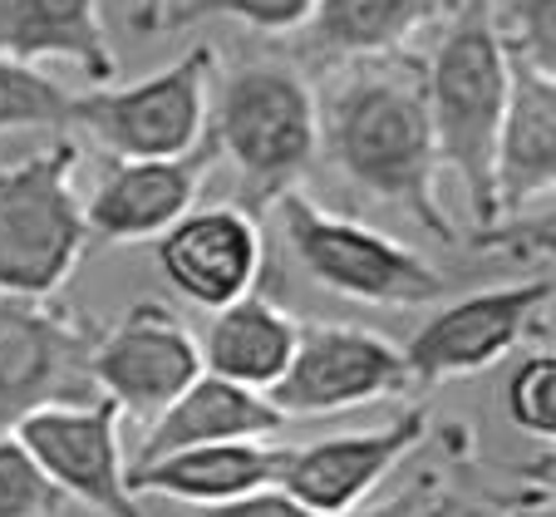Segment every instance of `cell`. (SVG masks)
<instances>
[{"label": "cell", "instance_id": "obj_1", "mask_svg": "<svg viewBox=\"0 0 556 517\" xmlns=\"http://www.w3.org/2000/svg\"><path fill=\"white\" fill-rule=\"evenodd\" d=\"M320 153L369 202H389L429 237L458 242V227L439 202V143L424 54L389 50L345 60L320 104Z\"/></svg>", "mask_w": 556, "mask_h": 517}, {"label": "cell", "instance_id": "obj_2", "mask_svg": "<svg viewBox=\"0 0 556 517\" xmlns=\"http://www.w3.org/2000/svg\"><path fill=\"white\" fill-rule=\"evenodd\" d=\"M493 5L497 0H458L443 40L424 60L439 163H448L458 173L463 198H468V212H472V232H478L472 242L478 247L497 227L493 153H497L503 109H507V79H513V60L503 50Z\"/></svg>", "mask_w": 556, "mask_h": 517}, {"label": "cell", "instance_id": "obj_3", "mask_svg": "<svg viewBox=\"0 0 556 517\" xmlns=\"http://www.w3.org/2000/svg\"><path fill=\"white\" fill-rule=\"evenodd\" d=\"M207 138L231 163L247 207L262 212L320 159V99L301 64L242 60L207 99Z\"/></svg>", "mask_w": 556, "mask_h": 517}, {"label": "cell", "instance_id": "obj_4", "mask_svg": "<svg viewBox=\"0 0 556 517\" xmlns=\"http://www.w3.org/2000/svg\"><path fill=\"white\" fill-rule=\"evenodd\" d=\"M79 143L50 138L15 163H0V295L50 301L89 247L85 198L74 188Z\"/></svg>", "mask_w": 556, "mask_h": 517}, {"label": "cell", "instance_id": "obj_5", "mask_svg": "<svg viewBox=\"0 0 556 517\" xmlns=\"http://www.w3.org/2000/svg\"><path fill=\"white\" fill-rule=\"evenodd\" d=\"M281 212V237L291 247L295 266L311 276L315 286L345 295L355 306H433L453 291V276L439 272L433 262H424L419 252H409L404 242L375 232L355 217L311 202L305 192H281L276 198Z\"/></svg>", "mask_w": 556, "mask_h": 517}, {"label": "cell", "instance_id": "obj_6", "mask_svg": "<svg viewBox=\"0 0 556 517\" xmlns=\"http://www.w3.org/2000/svg\"><path fill=\"white\" fill-rule=\"evenodd\" d=\"M212 79L217 50L198 45L138 85H94L89 94H74L70 124H79L114 159H178L207 134Z\"/></svg>", "mask_w": 556, "mask_h": 517}, {"label": "cell", "instance_id": "obj_7", "mask_svg": "<svg viewBox=\"0 0 556 517\" xmlns=\"http://www.w3.org/2000/svg\"><path fill=\"white\" fill-rule=\"evenodd\" d=\"M99 326L85 311L0 295V433L54 400H89V350Z\"/></svg>", "mask_w": 556, "mask_h": 517}, {"label": "cell", "instance_id": "obj_8", "mask_svg": "<svg viewBox=\"0 0 556 517\" xmlns=\"http://www.w3.org/2000/svg\"><path fill=\"white\" fill-rule=\"evenodd\" d=\"M11 433L70 503H85L99 517H143L134 488H128V458L118 443L114 400L89 394V400L40 404Z\"/></svg>", "mask_w": 556, "mask_h": 517}, {"label": "cell", "instance_id": "obj_9", "mask_svg": "<svg viewBox=\"0 0 556 517\" xmlns=\"http://www.w3.org/2000/svg\"><path fill=\"white\" fill-rule=\"evenodd\" d=\"M202 375L198 336L163 301H134L114 326H99L89 350L94 394L118 404V414L157 419Z\"/></svg>", "mask_w": 556, "mask_h": 517}, {"label": "cell", "instance_id": "obj_10", "mask_svg": "<svg viewBox=\"0 0 556 517\" xmlns=\"http://www.w3.org/2000/svg\"><path fill=\"white\" fill-rule=\"evenodd\" d=\"M409 384V365L394 340L365 326H301L291 365L266 390V400L286 419H320V414L404 394Z\"/></svg>", "mask_w": 556, "mask_h": 517}, {"label": "cell", "instance_id": "obj_11", "mask_svg": "<svg viewBox=\"0 0 556 517\" xmlns=\"http://www.w3.org/2000/svg\"><path fill=\"white\" fill-rule=\"evenodd\" d=\"M552 291L556 281L542 272L532 281L488 286V291L448 301L404 345L409 380L424 384V390H439L448 380H463V375H478V369L497 365L527 336V326L552 306Z\"/></svg>", "mask_w": 556, "mask_h": 517}, {"label": "cell", "instance_id": "obj_12", "mask_svg": "<svg viewBox=\"0 0 556 517\" xmlns=\"http://www.w3.org/2000/svg\"><path fill=\"white\" fill-rule=\"evenodd\" d=\"M429 433V409H404L384 429L336 433V439H315L301 449H286L276 488L315 517H340L359 507L379 488V478L394 474L404 454H414Z\"/></svg>", "mask_w": 556, "mask_h": 517}, {"label": "cell", "instance_id": "obj_13", "mask_svg": "<svg viewBox=\"0 0 556 517\" xmlns=\"http://www.w3.org/2000/svg\"><path fill=\"white\" fill-rule=\"evenodd\" d=\"M157 272L168 276V286L202 311H222L231 301H242L256 286L266 262L262 227L247 207H188L168 232L153 242Z\"/></svg>", "mask_w": 556, "mask_h": 517}, {"label": "cell", "instance_id": "obj_14", "mask_svg": "<svg viewBox=\"0 0 556 517\" xmlns=\"http://www.w3.org/2000/svg\"><path fill=\"white\" fill-rule=\"evenodd\" d=\"M212 163H217V148L207 134L192 153H178V159H114V168L85 198L89 242H157L182 212L198 207L202 178L212 173Z\"/></svg>", "mask_w": 556, "mask_h": 517}, {"label": "cell", "instance_id": "obj_15", "mask_svg": "<svg viewBox=\"0 0 556 517\" xmlns=\"http://www.w3.org/2000/svg\"><path fill=\"white\" fill-rule=\"evenodd\" d=\"M552 188H556V74H542L532 64L513 60L507 109H503L497 153H493L497 222L546 202Z\"/></svg>", "mask_w": 556, "mask_h": 517}, {"label": "cell", "instance_id": "obj_16", "mask_svg": "<svg viewBox=\"0 0 556 517\" xmlns=\"http://www.w3.org/2000/svg\"><path fill=\"white\" fill-rule=\"evenodd\" d=\"M286 449L266 439H227V443H192L178 454H163L143 468H128L134 497H178V503L217 507L247 497L256 488H276Z\"/></svg>", "mask_w": 556, "mask_h": 517}, {"label": "cell", "instance_id": "obj_17", "mask_svg": "<svg viewBox=\"0 0 556 517\" xmlns=\"http://www.w3.org/2000/svg\"><path fill=\"white\" fill-rule=\"evenodd\" d=\"M281 429H286V414L276 409L262 390H247V384H231V380H222V375L202 369L168 409L157 414V419H148V433L128 468H143L163 454L192 449V443L266 439V433H281Z\"/></svg>", "mask_w": 556, "mask_h": 517}, {"label": "cell", "instance_id": "obj_18", "mask_svg": "<svg viewBox=\"0 0 556 517\" xmlns=\"http://www.w3.org/2000/svg\"><path fill=\"white\" fill-rule=\"evenodd\" d=\"M0 54L21 64L70 60L94 85L118 79L99 0H0Z\"/></svg>", "mask_w": 556, "mask_h": 517}, {"label": "cell", "instance_id": "obj_19", "mask_svg": "<svg viewBox=\"0 0 556 517\" xmlns=\"http://www.w3.org/2000/svg\"><path fill=\"white\" fill-rule=\"evenodd\" d=\"M458 0H315L311 21L301 25L295 50L315 64H345L365 54L409 50V40L448 15Z\"/></svg>", "mask_w": 556, "mask_h": 517}, {"label": "cell", "instance_id": "obj_20", "mask_svg": "<svg viewBox=\"0 0 556 517\" xmlns=\"http://www.w3.org/2000/svg\"><path fill=\"white\" fill-rule=\"evenodd\" d=\"M295 336H301V320L291 311H281L271 295L247 291L242 301L222 306L212 316V326L202 330V340H198L202 369L266 394L286 375V365H291Z\"/></svg>", "mask_w": 556, "mask_h": 517}, {"label": "cell", "instance_id": "obj_21", "mask_svg": "<svg viewBox=\"0 0 556 517\" xmlns=\"http://www.w3.org/2000/svg\"><path fill=\"white\" fill-rule=\"evenodd\" d=\"M70 89L54 85L35 64L0 54V134L15 128H64L70 124Z\"/></svg>", "mask_w": 556, "mask_h": 517}, {"label": "cell", "instance_id": "obj_22", "mask_svg": "<svg viewBox=\"0 0 556 517\" xmlns=\"http://www.w3.org/2000/svg\"><path fill=\"white\" fill-rule=\"evenodd\" d=\"M315 0H173L163 30H182L198 21H237L256 35H295L311 21Z\"/></svg>", "mask_w": 556, "mask_h": 517}, {"label": "cell", "instance_id": "obj_23", "mask_svg": "<svg viewBox=\"0 0 556 517\" xmlns=\"http://www.w3.org/2000/svg\"><path fill=\"white\" fill-rule=\"evenodd\" d=\"M70 497L40 474L15 433H0V517H60Z\"/></svg>", "mask_w": 556, "mask_h": 517}, {"label": "cell", "instance_id": "obj_24", "mask_svg": "<svg viewBox=\"0 0 556 517\" xmlns=\"http://www.w3.org/2000/svg\"><path fill=\"white\" fill-rule=\"evenodd\" d=\"M503 409L522 433H532V439H552L556 433V355L552 350L527 355L522 365L507 375Z\"/></svg>", "mask_w": 556, "mask_h": 517}, {"label": "cell", "instance_id": "obj_25", "mask_svg": "<svg viewBox=\"0 0 556 517\" xmlns=\"http://www.w3.org/2000/svg\"><path fill=\"white\" fill-rule=\"evenodd\" d=\"M493 21L507 60L556 74V0H507L503 11L493 5Z\"/></svg>", "mask_w": 556, "mask_h": 517}, {"label": "cell", "instance_id": "obj_26", "mask_svg": "<svg viewBox=\"0 0 556 517\" xmlns=\"http://www.w3.org/2000/svg\"><path fill=\"white\" fill-rule=\"evenodd\" d=\"M433 503H439V478H433V474H419L409 488H400V493L384 497V503H375V507H350V513H340V517H429Z\"/></svg>", "mask_w": 556, "mask_h": 517}, {"label": "cell", "instance_id": "obj_27", "mask_svg": "<svg viewBox=\"0 0 556 517\" xmlns=\"http://www.w3.org/2000/svg\"><path fill=\"white\" fill-rule=\"evenodd\" d=\"M202 517H315V513H305L295 497H286L281 488H256V493H247V497H231V503H217V507H207Z\"/></svg>", "mask_w": 556, "mask_h": 517}, {"label": "cell", "instance_id": "obj_28", "mask_svg": "<svg viewBox=\"0 0 556 517\" xmlns=\"http://www.w3.org/2000/svg\"><path fill=\"white\" fill-rule=\"evenodd\" d=\"M173 0H134V15H128V25H134L138 35H153L163 30V15H168Z\"/></svg>", "mask_w": 556, "mask_h": 517}, {"label": "cell", "instance_id": "obj_29", "mask_svg": "<svg viewBox=\"0 0 556 517\" xmlns=\"http://www.w3.org/2000/svg\"><path fill=\"white\" fill-rule=\"evenodd\" d=\"M429 517H507V507H493V503H448V497H439Z\"/></svg>", "mask_w": 556, "mask_h": 517}, {"label": "cell", "instance_id": "obj_30", "mask_svg": "<svg viewBox=\"0 0 556 517\" xmlns=\"http://www.w3.org/2000/svg\"><path fill=\"white\" fill-rule=\"evenodd\" d=\"M429 513H433V507H429Z\"/></svg>", "mask_w": 556, "mask_h": 517}]
</instances>
